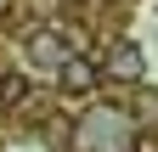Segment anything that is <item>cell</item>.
Segmentation results:
<instances>
[{"mask_svg": "<svg viewBox=\"0 0 158 152\" xmlns=\"http://www.w3.org/2000/svg\"><path fill=\"white\" fill-rule=\"evenodd\" d=\"M107 73H113L118 85H141V73H147V56H141V45L113 40V51H107Z\"/></svg>", "mask_w": 158, "mask_h": 152, "instance_id": "cell-1", "label": "cell"}, {"mask_svg": "<svg viewBox=\"0 0 158 152\" xmlns=\"http://www.w3.org/2000/svg\"><path fill=\"white\" fill-rule=\"evenodd\" d=\"M56 90H62V96H90V90H96V62L68 56V62L56 68Z\"/></svg>", "mask_w": 158, "mask_h": 152, "instance_id": "cell-2", "label": "cell"}, {"mask_svg": "<svg viewBox=\"0 0 158 152\" xmlns=\"http://www.w3.org/2000/svg\"><path fill=\"white\" fill-rule=\"evenodd\" d=\"M135 152H158V130H135Z\"/></svg>", "mask_w": 158, "mask_h": 152, "instance_id": "cell-3", "label": "cell"}]
</instances>
